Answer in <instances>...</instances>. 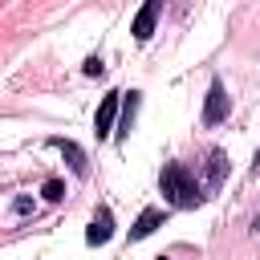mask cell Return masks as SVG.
<instances>
[{
  "label": "cell",
  "mask_w": 260,
  "mask_h": 260,
  "mask_svg": "<svg viewBox=\"0 0 260 260\" xmlns=\"http://www.w3.org/2000/svg\"><path fill=\"white\" fill-rule=\"evenodd\" d=\"M162 195L175 203V207H199L203 195H199V183L191 179V171L183 162H171L162 167Z\"/></svg>",
  "instance_id": "cell-1"
},
{
  "label": "cell",
  "mask_w": 260,
  "mask_h": 260,
  "mask_svg": "<svg viewBox=\"0 0 260 260\" xmlns=\"http://www.w3.org/2000/svg\"><path fill=\"white\" fill-rule=\"evenodd\" d=\"M110 236H114V215H110V207H98L93 219H89V228H85V244L98 248V244H106Z\"/></svg>",
  "instance_id": "cell-2"
},
{
  "label": "cell",
  "mask_w": 260,
  "mask_h": 260,
  "mask_svg": "<svg viewBox=\"0 0 260 260\" xmlns=\"http://www.w3.org/2000/svg\"><path fill=\"white\" fill-rule=\"evenodd\" d=\"M228 118V98H223V85L219 81H211L207 85V106H203V122L207 126H219Z\"/></svg>",
  "instance_id": "cell-3"
},
{
  "label": "cell",
  "mask_w": 260,
  "mask_h": 260,
  "mask_svg": "<svg viewBox=\"0 0 260 260\" xmlns=\"http://www.w3.org/2000/svg\"><path fill=\"white\" fill-rule=\"evenodd\" d=\"M118 102H122V93H118V89H110V93L102 98V106H98V118H93V134H98V138H106V134H110V126H114V114H118Z\"/></svg>",
  "instance_id": "cell-4"
},
{
  "label": "cell",
  "mask_w": 260,
  "mask_h": 260,
  "mask_svg": "<svg viewBox=\"0 0 260 260\" xmlns=\"http://www.w3.org/2000/svg\"><path fill=\"white\" fill-rule=\"evenodd\" d=\"M154 16H158V4L146 0V4L138 8V16H134V41H150V32H154Z\"/></svg>",
  "instance_id": "cell-5"
},
{
  "label": "cell",
  "mask_w": 260,
  "mask_h": 260,
  "mask_svg": "<svg viewBox=\"0 0 260 260\" xmlns=\"http://www.w3.org/2000/svg\"><path fill=\"white\" fill-rule=\"evenodd\" d=\"M158 223H162V211H158V207H146V211L134 219V228H130V240H146V236H150Z\"/></svg>",
  "instance_id": "cell-6"
},
{
  "label": "cell",
  "mask_w": 260,
  "mask_h": 260,
  "mask_svg": "<svg viewBox=\"0 0 260 260\" xmlns=\"http://www.w3.org/2000/svg\"><path fill=\"white\" fill-rule=\"evenodd\" d=\"M65 158H69V167H73V175H85V154H81V146H73V142H65V138H57L53 142Z\"/></svg>",
  "instance_id": "cell-7"
},
{
  "label": "cell",
  "mask_w": 260,
  "mask_h": 260,
  "mask_svg": "<svg viewBox=\"0 0 260 260\" xmlns=\"http://www.w3.org/2000/svg\"><path fill=\"white\" fill-rule=\"evenodd\" d=\"M126 98V110H122V130L130 134V122H134V110H138V93H122Z\"/></svg>",
  "instance_id": "cell-8"
},
{
  "label": "cell",
  "mask_w": 260,
  "mask_h": 260,
  "mask_svg": "<svg viewBox=\"0 0 260 260\" xmlns=\"http://www.w3.org/2000/svg\"><path fill=\"white\" fill-rule=\"evenodd\" d=\"M41 191H45V199H49V203H57V199H61V191H65V187H61V179H49V183H45V187H41Z\"/></svg>",
  "instance_id": "cell-9"
},
{
  "label": "cell",
  "mask_w": 260,
  "mask_h": 260,
  "mask_svg": "<svg viewBox=\"0 0 260 260\" xmlns=\"http://www.w3.org/2000/svg\"><path fill=\"white\" fill-rule=\"evenodd\" d=\"M219 179H223V154L211 150V183H219Z\"/></svg>",
  "instance_id": "cell-10"
},
{
  "label": "cell",
  "mask_w": 260,
  "mask_h": 260,
  "mask_svg": "<svg viewBox=\"0 0 260 260\" xmlns=\"http://www.w3.org/2000/svg\"><path fill=\"white\" fill-rule=\"evenodd\" d=\"M102 69H106V65H102V57H89V61H85V73H89V77H98Z\"/></svg>",
  "instance_id": "cell-11"
},
{
  "label": "cell",
  "mask_w": 260,
  "mask_h": 260,
  "mask_svg": "<svg viewBox=\"0 0 260 260\" xmlns=\"http://www.w3.org/2000/svg\"><path fill=\"white\" fill-rule=\"evenodd\" d=\"M256 162H260V150H256Z\"/></svg>",
  "instance_id": "cell-12"
},
{
  "label": "cell",
  "mask_w": 260,
  "mask_h": 260,
  "mask_svg": "<svg viewBox=\"0 0 260 260\" xmlns=\"http://www.w3.org/2000/svg\"><path fill=\"white\" fill-rule=\"evenodd\" d=\"M256 228H260V219H256Z\"/></svg>",
  "instance_id": "cell-13"
}]
</instances>
